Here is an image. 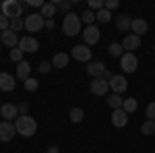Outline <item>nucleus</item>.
Wrapping results in <instances>:
<instances>
[{"label":"nucleus","mask_w":155,"mask_h":153,"mask_svg":"<svg viewBox=\"0 0 155 153\" xmlns=\"http://www.w3.org/2000/svg\"><path fill=\"white\" fill-rule=\"evenodd\" d=\"M106 99H107V106L112 108V110H120V108L124 106V99H122V95H118V93L107 95Z\"/></svg>","instance_id":"nucleus-22"},{"label":"nucleus","mask_w":155,"mask_h":153,"mask_svg":"<svg viewBox=\"0 0 155 153\" xmlns=\"http://www.w3.org/2000/svg\"><path fill=\"white\" fill-rule=\"evenodd\" d=\"M107 52H110L112 56H116V58H122V44H118V42L110 44V48H107Z\"/></svg>","instance_id":"nucleus-27"},{"label":"nucleus","mask_w":155,"mask_h":153,"mask_svg":"<svg viewBox=\"0 0 155 153\" xmlns=\"http://www.w3.org/2000/svg\"><path fill=\"white\" fill-rule=\"evenodd\" d=\"M0 12H2L6 19H21V15H23V4L17 2V0H6V2H2V11Z\"/></svg>","instance_id":"nucleus-4"},{"label":"nucleus","mask_w":155,"mask_h":153,"mask_svg":"<svg viewBox=\"0 0 155 153\" xmlns=\"http://www.w3.org/2000/svg\"><path fill=\"white\" fill-rule=\"evenodd\" d=\"M17 135V128H15V122H8V120H2L0 122V141L8 143L12 141V137Z\"/></svg>","instance_id":"nucleus-6"},{"label":"nucleus","mask_w":155,"mask_h":153,"mask_svg":"<svg viewBox=\"0 0 155 153\" xmlns=\"http://www.w3.org/2000/svg\"><path fill=\"white\" fill-rule=\"evenodd\" d=\"M58 151H60V149L56 147V145H54V147H50V149H48V153H58Z\"/></svg>","instance_id":"nucleus-41"},{"label":"nucleus","mask_w":155,"mask_h":153,"mask_svg":"<svg viewBox=\"0 0 155 153\" xmlns=\"http://www.w3.org/2000/svg\"><path fill=\"white\" fill-rule=\"evenodd\" d=\"M112 124L118 126V128L126 126V124H128V114H126L122 108H120V110H114V112H112Z\"/></svg>","instance_id":"nucleus-15"},{"label":"nucleus","mask_w":155,"mask_h":153,"mask_svg":"<svg viewBox=\"0 0 155 153\" xmlns=\"http://www.w3.org/2000/svg\"><path fill=\"white\" fill-rule=\"evenodd\" d=\"M118 6V0H106V11H112Z\"/></svg>","instance_id":"nucleus-39"},{"label":"nucleus","mask_w":155,"mask_h":153,"mask_svg":"<svg viewBox=\"0 0 155 153\" xmlns=\"http://www.w3.org/2000/svg\"><path fill=\"white\" fill-rule=\"evenodd\" d=\"M81 21L87 23V27H89V25H93V21H97V17H95V12H93V11H89V8H87V11L81 15Z\"/></svg>","instance_id":"nucleus-25"},{"label":"nucleus","mask_w":155,"mask_h":153,"mask_svg":"<svg viewBox=\"0 0 155 153\" xmlns=\"http://www.w3.org/2000/svg\"><path fill=\"white\" fill-rule=\"evenodd\" d=\"M15 128H17V135L21 137H33L37 130V122L31 116H19L15 120Z\"/></svg>","instance_id":"nucleus-2"},{"label":"nucleus","mask_w":155,"mask_h":153,"mask_svg":"<svg viewBox=\"0 0 155 153\" xmlns=\"http://www.w3.org/2000/svg\"><path fill=\"white\" fill-rule=\"evenodd\" d=\"M72 58L79 60V62H91V50H89V46H85V44L74 46L72 48Z\"/></svg>","instance_id":"nucleus-9"},{"label":"nucleus","mask_w":155,"mask_h":153,"mask_svg":"<svg viewBox=\"0 0 155 153\" xmlns=\"http://www.w3.org/2000/svg\"><path fill=\"white\" fill-rule=\"evenodd\" d=\"M153 50H155V46H153Z\"/></svg>","instance_id":"nucleus-43"},{"label":"nucleus","mask_w":155,"mask_h":153,"mask_svg":"<svg viewBox=\"0 0 155 153\" xmlns=\"http://www.w3.org/2000/svg\"><path fill=\"white\" fill-rule=\"evenodd\" d=\"M0 39H2V44H4V46H8V48H17V46H19V35H17L15 31H11V29L2 31Z\"/></svg>","instance_id":"nucleus-18"},{"label":"nucleus","mask_w":155,"mask_h":153,"mask_svg":"<svg viewBox=\"0 0 155 153\" xmlns=\"http://www.w3.org/2000/svg\"><path fill=\"white\" fill-rule=\"evenodd\" d=\"M87 8H89V11H93V12H95V11H101V8H106V2H104V0H91Z\"/></svg>","instance_id":"nucleus-32"},{"label":"nucleus","mask_w":155,"mask_h":153,"mask_svg":"<svg viewBox=\"0 0 155 153\" xmlns=\"http://www.w3.org/2000/svg\"><path fill=\"white\" fill-rule=\"evenodd\" d=\"M141 132H143V135H153L155 132V120L143 122V124H141Z\"/></svg>","instance_id":"nucleus-26"},{"label":"nucleus","mask_w":155,"mask_h":153,"mask_svg":"<svg viewBox=\"0 0 155 153\" xmlns=\"http://www.w3.org/2000/svg\"><path fill=\"white\" fill-rule=\"evenodd\" d=\"M52 68H54L52 62H41V64H39V72H41V75H48Z\"/></svg>","instance_id":"nucleus-37"},{"label":"nucleus","mask_w":155,"mask_h":153,"mask_svg":"<svg viewBox=\"0 0 155 153\" xmlns=\"http://www.w3.org/2000/svg\"><path fill=\"white\" fill-rule=\"evenodd\" d=\"M17 87V79L8 72H0V91H12Z\"/></svg>","instance_id":"nucleus-14"},{"label":"nucleus","mask_w":155,"mask_h":153,"mask_svg":"<svg viewBox=\"0 0 155 153\" xmlns=\"http://www.w3.org/2000/svg\"><path fill=\"white\" fill-rule=\"evenodd\" d=\"M41 29H46V19H44L39 12H31V15L25 17V31L37 33V31H41Z\"/></svg>","instance_id":"nucleus-3"},{"label":"nucleus","mask_w":155,"mask_h":153,"mask_svg":"<svg viewBox=\"0 0 155 153\" xmlns=\"http://www.w3.org/2000/svg\"><path fill=\"white\" fill-rule=\"evenodd\" d=\"M29 72H31V64H29L27 60H21V62L17 64V79L27 81V79H29Z\"/></svg>","instance_id":"nucleus-19"},{"label":"nucleus","mask_w":155,"mask_h":153,"mask_svg":"<svg viewBox=\"0 0 155 153\" xmlns=\"http://www.w3.org/2000/svg\"><path fill=\"white\" fill-rule=\"evenodd\" d=\"M141 48V37L130 33V35H126L122 39V50H126V52H132L134 54V50H139Z\"/></svg>","instance_id":"nucleus-12"},{"label":"nucleus","mask_w":155,"mask_h":153,"mask_svg":"<svg viewBox=\"0 0 155 153\" xmlns=\"http://www.w3.org/2000/svg\"><path fill=\"white\" fill-rule=\"evenodd\" d=\"M107 83H110V89H112L114 93H118V95H122L126 89H128V81H126L122 75H114Z\"/></svg>","instance_id":"nucleus-7"},{"label":"nucleus","mask_w":155,"mask_h":153,"mask_svg":"<svg viewBox=\"0 0 155 153\" xmlns=\"http://www.w3.org/2000/svg\"><path fill=\"white\" fill-rule=\"evenodd\" d=\"M83 110H81V108H72L71 110V120L72 122H74V124H79V122H81V120H83Z\"/></svg>","instance_id":"nucleus-28"},{"label":"nucleus","mask_w":155,"mask_h":153,"mask_svg":"<svg viewBox=\"0 0 155 153\" xmlns=\"http://www.w3.org/2000/svg\"><path fill=\"white\" fill-rule=\"evenodd\" d=\"M56 11H58V8H56V4H54V2H46V4L39 8V15H41L44 19H54Z\"/></svg>","instance_id":"nucleus-21"},{"label":"nucleus","mask_w":155,"mask_h":153,"mask_svg":"<svg viewBox=\"0 0 155 153\" xmlns=\"http://www.w3.org/2000/svg\"><path fill=\"white\" fill-rule=\"evenodd\" d=\"M19 50H23V52H37L39 50V44H37V39L33 35H23L19 39Z\"/></svg>","instance_id":"nucleus-10"},{"label":"nucleus","mask_w":155,"mask_h":153,"mask_svg":"<svg viewBox=\"0 0 155 153\" xmlns=\"http://www.w3.org/2000/svg\"><path fill=\"white\" fill-rule=\"evenodd\" d=\"M145 116H147V120H155V101H151V104L147 106V110H145Z\"/></svg>","instance_id":"nucleus-35"},{"label":"nucleus","mask_w":155,"mask_h":153,"mask_svg":"<svg viewBox=\"0 0 155 153\" xmlns=\"http://www.w3.org/2000/svg\"><path fill=\"white\" fill-rule=\"evenodd\" d=\"M0 11H2V2H0Z\"/></svg>","instance_id":"nucleus-42"},{"label":"nucleus","mask_w":155,"mask_h":153,"mask_svg":"<svg viewBox=\"0 0 155 153\" xmlns=\"http://www.w3.org/2000/svg\"><path fill=\"white\" fill-rule=\"evenodd\" d=\"M120 66H122L124 72H134L137 66H139V58H137L132 52H124L122 58H120Z\"/></svg>","instance_id":"nucleus-5"},{"label":"nucleus","mask_w":155,"mask_h":153,"mask_svg":"<svg viewBox=\"0 0 155 153\" xmlns=\"http://www.w3.org/2000/svg\"><path fill=\"white\" fill-rule=\"evenodd\" d=\"M54 4H56V8L62 11L64 15H68L71 8H72V2H71V0H54Z\"/></svg>","instance_id":"nucleus-24"},{"label":"nucleus","mask_w":155,"mask_h":153,"mask_svg":"<svg viewBox=\"0 0 155 153\" xmlns=\"http://www.w3.org/2000/svg\"><path fill=\"white\" fill-rule=\"evenodd\" d=\"M104 72H106V64L104 62H99V60H91L89 62V66H87V75L89 77L99 79V77H104Z\"/></svg>","instance_id":"nucleus-13"},{"label":"nucleus","mask_w":155,"mask_h":153,"mask_svg":"<svg viewBox=\"0 0 155 153\" xmlns=\"http://www.w3.org/2000/svg\"><path fill=\"white\" fill-rule=\"evenodd\" d=\"M130 29H132L134 35L141 37V35H145V33L149 31V23H147L145 19H134V21L130 23Z\"/></svg>","instance_id":"nucleus-17"},{"label":"nucleus","mask_w":155,"mask_h":153,"mask_svg":"<svg viewBox=\"0 0 155 153\" xmlns=\"http://www.w3.org/2000/svg\"><path fill=\"white\" fill-rule=\"evenodd\" d=\"M130 17L128 15H120L118 21H116V27H118V31H126V29H130Z\"/></svg>","instance_id":"nucleus-23"},{"label":"nucleus","mask_w":155,"mask_h":153,"mask_svg":"<svg viewBox=\"0 0 155 153\" xmlns=\"http://www.w3.org/2000/svg\"><path fill=\"white\" fill-rule=\"evenodd\" d=\"M83 39H85V46H95L97 42H99V29H97L95 25H89V27H85Z\"/></svg>","instance_id":"nucleus-11"},{"label":"nucleus","mask_w":155,"mask_h":153,"mask_svg":"<svg viewBox=\"0 0 155 153\" xmlns=\"http://www.w3.org/2000/svg\"><path fill=\"white\" fill-rule=\"evenodd\" d=\"M11 27V19H6L2 12H0V31H6Z\"/></svg>","instance_id":"nucleus-36"},{"label":"nucleus","mask_w":155,"mask_h":153,"mask_svg":"<svg viewBox=\"0 0 155 153\" xmlns=\"http://www.w3.org/2000/svg\"><path fill=\"white\" fill-rule=\"evenodd\" d=\"M89 91H91L93 95H107V91H110V83H107L104 77L93 79L91 85H89Z\"/></svg>","instance_id":"nucleus-8"},{"label":"nucleus","mask_w":155,"mask_h":153,"mask_svg":"<svg viewBox=\"0 0 155 153\" xmlns=\"http://www.w3.org/2000/svg\"><path fill=\"white\" fill-rule=\"evenodd\" d=\"M54 19H46V29H54Z\"/></svg>","instance_id":"nucleus-40"},{"label":"nucleus","mask_w":155,"mask_h":153,"mask_svg":"<svg viewBox=\"0 0 155 153\" xmlns=\"http://www.w3.org/2000/svg\"><path fill=\"white\" fill-rule=\"evenodd\" d=\"M23 85H25V89H27V91H37V85H39V83H37V79L29 77L27 81H23Z\"/></svg>","instance_id":"nucleus-33"},{"label":"nucleus","mask_w":155,"mask_h":153,"mask_svg":"<svg viewBox=\"0 0 155 153\" xmlns=\"http://www.w3.org/2000/svg\"><path fill=\"white\" fill-rule=\"evenodd\" d=\"M68 58H71V56H68L66 52H58V54L54 56V60H52V66H54V68H66V66H68Z\"/></svg>","instance_id":"nucleus-20"},{"label":"nucleus","mask_w":155,"mask_h":153,"mask_svg":"<svg viewBox=\"0 0 155 153\" xmlns=\"http://www.w3.org/2000/svg\"><path fill=\"white\" fill-rule=\"evenodd\" d=\"M95 17H97V21H99V23H107V21L112 19V12L106 11V8H101V11L95 12Z\"/></svg>","instance_id":"nucleus-29"},{"label":"nucleus","mask_w":155,"mask_h":153,"mask_svg":"<svg viewBox=\"0 0 155 153\" xmlns=\"http://www.w3.org/2000/svg\"><path fill=\"white\" fill-rule=\"evenodd\" d=\"M21 58H23V50H19V48H12V50H11V60L19 64V62H21Z\"/></svg>","instance_id":"nucleus-34"},{"label":"nucleus","mask_w":155,"mask_h":153,"mask_svg":"<svg viewBox=\"0 0 155 153\" xmlns=\"http://www.w3.org/2000/svg\"><path fill=\"white\" fill-rule=\"evenodd\" d=\"M0 114L4 116V120L12 122V120H17V118H19V108L12 106V104H4V106L0 108Z\"/></svg>","instance_id":"nucleus-16"},{"label":"nucleus","mask_w":155,"mask_h":153,"mask_svg":"<svg viewBox=\"0 0 155 153\" xmlns=\"http://www.w3.org/2000/svg\"><path fill=\"white\" fill-rule=\"evenodd\" d=\"M19 116H27V112H29V106H27V104H25V101H21V104H19Z\"/></svg>","instance_id":"nucleus-38"},{"label":"nucleus","mask_w":155,"mask_h":153,"mask_svg":"<svg viewBox=\"0 0 155 153\" xmlns=\"http://www.w3.org/2000/svg\"><path fill=\"white\" fill-rule=\"evenodd\" d=\"M11 31H21V29H25V21L23 19H11V27H8Z\"/></svg>","instance_id":"nucleus-31"},{"label":"nucleus","mask_w":155,"mask_h":153,"mask_svg":"<svg viewBox=\"0 0 155 153\" xmlns=\"http://www.w3.org/2000/svg\"><path fill=\"white\" fill-rule=\"evenodd\" d=\"M62 31H64V35H79L81 33V15H77V12H68V15H64V19H62Z\"/></svg>","instance_id":"nucleus-1"},{"label":"nucleus","mask_w":155,"mask_h":153,"mask_svg":"<svg viewBox=\"0 0 155 153\" xmlns=\"http://www.w3.org/2000/svg\"><path fill=\"white\" fill-rule=\"evenodd\" d=\"M122 110L126 112V114H132L134 110H137V99H124V106H122Z\"/></svg>","instance_id":"nucleus-30"},{"label":"nucleus","mask_w":155,"mask_h":153,"mask_svg":"<svg viewBox=\"0 0 155 153\" xmlns=\"http://www.w3.org/2000/svg\"><path fill=\"white\" fill-rule=\"evenodd\" d=\"M0 42H2V39H0Z\"/></svg>","instance_id":"nucleus-44"}]
</instances>
